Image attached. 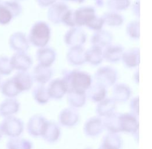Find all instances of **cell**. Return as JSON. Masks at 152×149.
Wrapping results in <instances>:
<instances>
[{
  "mask_svg": "<svg viewBox=\"0 0 152 149\" xmlns=\"http://www.w3.org/2000/svg\"><path fill=\"white\" fill-rule=\"evenodd\" d=\"M62 79L66 84L67 92L74 91L86 93L92 83L91 75L78 70L65 71Z\"/></svg>",
  "mask_w": 152,
  "mask_h": 149,
  "instance_id": "cell-1",
  "label": "cell"
},
{
  "mask_svg": "<svg viewBox=\"0 0 152 149\" xmlns=\"http://www.w3.org/2000/svg\"><path fill=\"white\" fill-rule=\"evenodd\" d=\"M50 30L45 23H36L31 30L29 39L31 43L38 47H45L50 40Z\"/></svg>",
  "mask_w": 152,
  "mask_h": 149,
  "instance_id": "cell-2",
  "label": "cell"
},
{
  "mask_svg": "<svg viewBox=\"0 0 152 149\" xmlns=\"http://www.w3.org/2000/svg\"><path fill=\"white\" fill-rule=\"evenodd\" d=\"M94 76L96 82L107 88L113 86L116 83L118 74L116 69L113 67L104 66L98 69Z\"/></svg>",
  "mask_w": 152,
  "mask_h": 149,
  "instance_id": "cell-3",
  "label": "cell"
},
{
  "mask_svg": "<svg viewBox=\"0 0 152 149\" xmlns=\"http://www.w3.org/2000/svg\"><path fill=\"white\" fill-rule=\"evenodd\" d=\"M86 36L83 30L73 28L69 30L64 36L65 44L70 47L82 46L86 42Z\"/></svg>",
  "mask_w": 152,
  "mask_h": 149,
  "instance_id": "cell-4",
  "label": "cell"
},
{
  "mask_svg": "<svg viewBox=\"0 0 152 149\" xmlns=\"http://www.w3.org/2000/svg\"><path fill=\"white\" fill-rule=\"evenodd\" d=\"M120 128L121 132L135 134L138 132L139 122L137 117L132 113L121 114Z\"/></svg>",
  "mask_w": 152,
  "mask_h": 149,
  "instance_id": "cell-5",
  "label": "cell"
},
{
  "mask_svg": "<svg viewBox=\"0 0 152 149\" xmlns=\"http://www.w3.org/2000/svg\"><path fill=\"white\" fill-rule=\"evenodd\" d=\"M104 128L103 121L100 117H94L87 120L83 126L85 134L89 137H96L102 133Z\"/></svg>",
  "mask_w": 152,
  "mask_h": 149,
  "instance_id": "cell-6",
  "label": "cell"
},
{
  "mask_svg": "<svg viewBox=\"0 0 152 149\" xmlns=\"http://www.w3.org/2000/svg\"><path fill=\"white\" fill-rule=\"evenodd\" d=\"M79 118V114L75 108L68 107L62 110L59 115V121L65 127H72L76 125Z\"/></svg>",
  "mask_w": 152,
  "mask_h": 149,
  "instance_id": "cell-7",
  "label": "cell"
},
{
  "mask_svg": "<svg viewBox=\"0 0 152 149\" xmlns=\"http://www.w3.org/2000/svg\"><path fill=\"white\" fill-rule=\"evenodd\" d=\"M86 51L82 46L70 47L66 54L68 62L72 65L80 66L86 62Z\"/></svg>",
  "mask_w": 152,
  "mask_h": 149,
  "instance_id": "cell-8",
  "label": "cell"
},
{
  "mask_svg": "<svg viewBox=\"0 0 152 149\" xmlns=\"http://www.w3.org/2000/svg\"><path fill=\"white\" fill-rule=\"evenodd\" d=\"M47 88L50 98L56 100L61 99L67 93L66 84L62 79H54L50 83Z\"/></svg>",
  "mask_w": 152,
  "mask_h": 149,
  "instance_id": "cell-9",
  "label": "cell"
},
{
  "mask_svg": "<svg viewBox=\"0 0 152 149\" xmlns=\"http://www.w3.org/2000/svg\"><path fill=\"white\" fill-rule=\"evenodd\" d=\"M106 88L101 83L96 82L94 83H91L90 87L86 90V94L92 102L99 103L106 98Z\"/></svg>",
  "mask_w": 152,
  "mask_h": 149,
  "instance_id": "cell-10",
  "label": "cell"
},
{
  "mask_svg": "<svg viewBox=\"0 0 152 149\" xmlns=\"http://www.w3.org/2000/svg\"><path fill=\"white\" fill-rule=\"evenodd\" d=\"M132 94L131 88L125 83H115L113 89V99L118 103L126 102Z\"/></svg>",
  "mask_w": 152,
  "mask_h": 149,
  "instance_id": "cell-11",
  "label": "cell"
},
{
  "mask_svg": "<svg viewBox=\"0 0 152 149\" xmlns=\"http://www.w3.org/2000/svg\"><path fill=\"white\" fill-rule=\"evenodd\" d=\"M61 130L59 126L53 121H46V125L42 134L44 139L49 142H56L60 137Z\"/></svg>",
  "mask_w": 152,
  "mask_h": 149,
  "instance_id": "cell-12",
  "label": "cell"
},
{
  "mask_svg": "<svg viewBox=\"0 0 152 149\" xmlns=\"http://www.w3.org/2000/svg\"><path fill=\"white\" fill-rule=\"evenodd\" d=\"M57 54L55 50L50 47H43L38 50L37 53V58L39 62V64L50 66L55 61Z\"/></svg>",
  "mask_w": 152,
  "mask_h": 149,
  "instance_id": "cell-13",
  "label": "cell"
},
{
  "mask_svg": "<svg viewBox=\"0 0 152 149\" xmlns=\"http://www.w3.org/2000/svg\"><path fill=\"white\" fill-rule=\"evenodd\" d=\"M122 60L124 65L128 68H135L140 63V50L135 47L124 51Z\"/></svg>",
  "mask_w": 152,
  "mask_h": 149,
  "instance_id": "cell-14",
  "label": "cell"
},
{
  "mask_svg": "<svg viewBox=\"0 0 152 149\" xmlns=\"http://www.w3.org/2000/svg\"><path fill=\"white\" fill-rule=\"evenodd\" d=\"M113 36L106 31H99L94 33L91 39V44L95 46L104 50L108 46L112 44Z\"/></svg>",
  "mask_w": 152,
  "mask_h": 149,
  "instance_id": "cell-15",
  "label": "cell"
},
{
  "mask_svg": "<svg viewBox=\"0 0 152 149\" xmlns=\"http://www.w3.org/2000/svg\"><path fill=\"white\" fill-rule=\"evenodd\" d=\"M124 51L121 45L111 44L103 50L104 59L111 63L117 62L121 60Z\"/></svg>",
  "mask_w": 152,
  "mask_h": 149,
  "instance_id": "cell-16",
  "label": "cell"
},
{
  "mask_svg": "<svg viewBox=\"0 0 152 149\" xmlns=\"http://www.w3.org/2000/svg\"><path fill=\"white\" fill-rule=\"evenodd\" d=\"M120 113L114 112L104 117L103 120L104 128L108 132L118 133L121 131L120 128Z\"/></svg>",
  "mask_w": 152,
  "mask_h": 149,
  "instance_id": "cell-17",
  "label": "cell"
},
{
  "mask_svg": "<svg viewBox=\"0 0 152 149\" xmlns=\"http://www.w3.org/2000/svg\"><path fill=\"white\" fill-rule=\"evenodd\" d=\"M47 120L40 115H36L31 118L28 123V131L31 135L40 136L43 134Z\"/></svg>",
  "mask_w": 152,
  "mask_h": 149,
  "instance_id": "cell-18",
  "label": "cell"
},
{
  "mask_svg": "<svg viewBox=\"0 0 152 149\" xmlns=\"http://www.w3.org/2000/svg\"><path fill=\"white\" fill-rule=\"evenodd\" d=\"M116 103L113 98H105L99 102L96 107V112L100 117H106L115 112Z\"/></svg>",
  "mask_w": 152,
  "mask_h": 149,
  "instance_id": "cell-19",
  "label": "cell"
},
{
  "mask_svg": "<svg viewBox=\"0 0 152 149\" xmlns=\"http://www.w3.org/2000/svg\"><path fill=\"white\" fill-rule=\"evenodd\" d=\"M122 140L118 133L108 132L103 139L100 148L102 149L121 148Z\"/></svg>",
  "mask_w": 152,
  "mask_h": 149,
  "instance_id": "cell-20",
  "label": "cell"
},
{
  "mask_svg": "<svg viewBox=\"0 0 152 149\" xmlns=\"http://www.w3.org/2000/svg\"><path fill=\"white\" fill-rule=\"evenodd\" d=\"M53 74V71L50 68V66H45L39 64L34 69V78L41 85H44L51 79Z\"/></svg>",
  "mask_w": 152,
  "mask_h": 149,
  "instance_id": "cell-21",
  "label": "cell"
},
{
  "mask_svg": "<svg viewBox=\"0 0 152 149\" xmlns=\"http://www.w3.org/2000/svg\"><path fill=\"white\" fill-rule=\"evenodd\" d=\"M86 62L92 65H97L104 60L103 50L99 47L92 46L85 52Z\"/></svg>",
  "mask_w": 152,
  "mask_h": 149,
  "instance_id": "cell-22",
  "label": "cell"
},
{
  "mask_svg": "<svg viewBox=\"0 0 152 149\" xmlns=\"http://www.w3.org/2000/svg\"><path fill=\"white\" fill-rule=\"evenodd\" d=\"M17 7L14 2H4L0 3V23L6 24L10 22L14 9Z\"/></svg>",
  "mask_w": 152,
  "mask_h": 149,
  "instance_id": "cell-23",
  "label": "cell"
},
{
  "mask_svg": "<svg viewBox=\"0 0 152 149\" xmlns=\"http://www.w3.org/2000/svg\"><path fill=\"white\" fill-rule=\"evenodd\" d=\"M67 93V101L71 107L80 108L85 104L87 97L86 93L69 91Z\"/></svg>",
  "mask_w": 152,
  "mask_h": 149,
  "instance_id": "cell-24",
  "label": "cell"
},
{
  "mask_svg": "<svg viewBox=\"0 0 152 149\" xmlns=\"http://www.w3.org/2000/svg\"><path fill=\"white\" fill-rule=\"evenodd\" d=\"M15 82L19 89L22 90L29 89L32 85L33 80L31 76L26 73H20L16 76Z\"/></svg>",
  "mask_w": 152,
  "mask_h": 149,
  "instance_id": "cell-25",
  "label": "cell"
},
{
  "mask_svg": "<svg viewBox=\"0 0 152 149\" xmlns=\"http://www.w3.org/2000/svg\"><path fill=\"white\" fill-rule=\"evenodd\" d=\"M33 96L35 100L40 104H46L50 99L48 88L43 85L34 89Z\"/></svg>",
  "mask_w": 152,
  "mask_h": 149,
  "instance_id": "cell-26",
  "label": "cell"
},
{
  "mask_svg": "<svg viewBox=\"0 0 152 149\" xmlns=\"http://www.w3.org/2000/svg\"><path fill=\"white\" fill-rule=\"evenodd\" d=\"M15 61L16 68L22 71H26L29 68L31 64L30 57L23 54L17 55Z\"/></svg>",
  "mask_w": 152,
  "mask_h": 149,
  "instance_id": "cell-27",
  "label": "cell"
},
{
  "mask_svg": "<svg viewBox=\"0 0 152 149\" xmlns=\"http://www.w3.org/2000/svg\"><path fill=\"white\" fill-rule=\"evenodd\" d=\"M126 30L128 36L131 38L133 39H138L139 38V25L138 23H131L128 26Z\"/></svg>",
  "mask_w": 152,
  "mask_h": 149,
  "instance_id": "cell-28",
  "label": "cell"
},
{
  "mask_svg": "<svg viewBox=\"0 0 152 149\" xmlns=\"http://www.w3.org/2000/svg\"><path fill=\"white\" fill-rule=\"evenodd\" d=\"M129 107L131 113L137 117L139 115V97H134L131 100Z\"/></svg>",
  "mask_w": 152,
  "mask_h": 149,
  "instance_id": "cell-29",
  "label": "cell"
},
{
  "mask_svg": "<svg viewBox=\"0 0 152 149\" xmlns=\"http://www.w3.org/2000/svg\"><path fill=\"white\" fill-rule=\"evenodd\" d=\"M134 79L137 83H139V72L137 71L136 73L134 74Z\"/></svg>",
  "mask_w": 152,
  "mask_h": 149,
  "instance_id": "cell-30",
  "label": "cell"
}]
</instances>
